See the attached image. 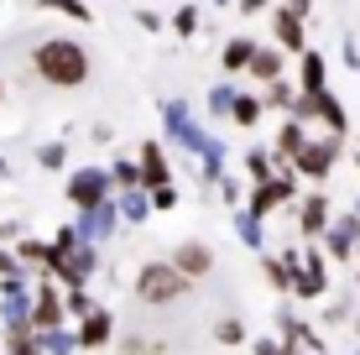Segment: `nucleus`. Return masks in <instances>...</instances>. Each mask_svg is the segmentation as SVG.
<instances>
[{
  "instance_id": "6",
  "label": "nucleus",
  "mask_w": 360,
  "mask_h": 355,
  "mask_svg": "<svg viewBox=\"0 0 360 355\" xmlns=\"http://www.w3.org/2000/svg\"><path fill=\"white\" fill-rule=\"evenodd\" d=\"M162 173H167V167H162V152H157V146H146V178H152L157 188H162Z\"/></svg>"
},
{
  "instance_id": "9",
  "label": "nucleus",
  "mask_w": 360,
  "mask_h": 355,
  "mask_svg": "<svg viewBox=\"0 0 360 355\" xmlns=\"http://www.w3.org/2000/svg\"><path fill=\"white\" fill-rule=\"evenodd\" d=\"M251 68L262 73V79H271V73H277V58H271V53H256V58H251Z\"/></svg>"
},
{
  "instance_id": "10",
  "label": "nucleus",
  "mask_w": 360,
  "mask_h": 355,
  "mask_svg": "<svg viewBox=\"0 0 360 355\" xmlns=\"http://www.w3.org/2000/svg\"><path fill=\"white\" fill-rule=\"evenodd\" d=\"M42 6H53V11H63V16H79V21H84V6H79V0H42Z\"/></svg>"
},
{
  "instance_id": "4",
  "label": "nucleus",
  "mask_w": 360,
  "mask_h": 355,
  "mask_svg": "<svg viewBox=\"0 0 360 355\" xmlns=\"http://www.w3.org/2000/svg\"><path fill=\"white\" fill-rule=\"evenodd\" d=\"M178 266H183V272H209V251L204 246H183L178 251Z\"/></svg>"
},
{
  "instance_id": "7",
  "label": "nucleus",
  "mask_w": 360,
  "mask_h": 355,
  "mask_svg": "<svg viewBox=\"0 0 360 355\" xmlns=\"http://www.w3.org/2000/svg\"><path fill=\"white\" fill-rule=\"evenodd\" d=\"M324 167H329V152H324V146L303 152V173H324Z\"/></svg>"
},
{
  "instance_id": "5",
  "label": "nucleus",
  "mask_w": 360,
  "mask_h": 355,
  "mask_svg": "<svg viewBox=\"0 0 360 355\" xmlns=\"http://www.w3.org/2000/svg\"><path fill=\"white\" fill-rule=\"evenodd\" d=\"M110 340V319L105 314H89V324H84V345H105Z\"/></svg>"
},
{
  "instance_id": "11",
  "label": "nucleus",
  "mask_w": 360,
  "mask_h": 355,
  "mask_svg": "<svg viewBox=\"0 0 360 355\" xmlns=\"http://www.w3.org/2000/svg\"><path fill=\"white\" fill-rule=\"evenodd\" d=\"M277 32H282V42H288V47H297V21H292V16H282Z\"/></svg>"
},
{
  "instance_id": "3",
  "label": "nucleus",
  "mask_w": 360,
  "mask_h": 355,
  "mask_svg": "<svg viewBox=\"0 0 360 355\" xmlns=\"http://www.w3.org/2000/svg\"><path fill=\"white\" fill-rule=\"evenodd\" d=\"M68 193H73V204H89V209H99V193H105V178L99 173H79L68 183Z\"/></svg>"
},
{
  "instance_id": "1",
  "label": "nucleus",
  "mask_w": 360,
  "mask_h": 355,
  "mask_svg": "<svg viewBox=\"0 0 360 355\" xmlns=\"http://www.w3.org/2000/svg\"><path fill=\"white\" fill-rule=\"evenodd\" d=\"M37 73H42L47 84H84V73H89V58H84L79 42H68V37H58V42H42L37 47Z\"/></svg>"
},
{
  "instance_id": "8",
  "label": "nucleus",
  "mask_w": 360,
  "mask_h": 355,
  "mask_svg": "<svg viewBox=\"0 0 360 355\" xmlns=\"http://www.w3.org/2000/svg\"><path fill=\"white\" fill-rule=\"evenodd\" d=\"M251 58H256V53H251V42H230L225 63H230V68H240V63H251Z\"/></svg>"
},
{
  "instance_id": "2",
  "label": "nucleus",
  "mask_w": 360,
  "mask_h": 355,
  "mask_svg": "<svg viewBox=\"0 0 360 355\" xmlns=\"http://www.w3.org/2000/svg\"><path fill=\"white\" fill-rule=\"evenodd\" d=\"M136 288H141L146 303H167V298H178V292H183V277L172 272V266H146Z\"/></svg>"
}]
</instances>
